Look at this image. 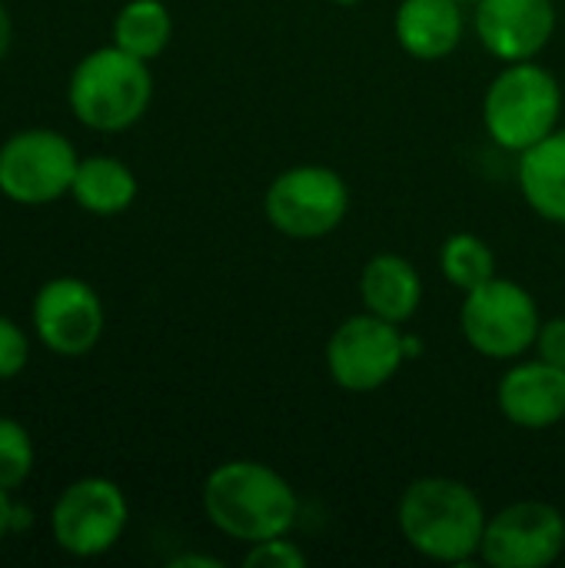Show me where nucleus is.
<instances>
[{
	"label": "nucleus",
	"instance_id": "f257e3e1",
	"mask_svg": "<svg viewBox=\"0 0 565 568\" xmlns=\"http://www.w3.org/2000/svg\"><path fill=\"white\" fill-rule=\"evenodd\" d=\"M200 499L210 526L246 546L290 536L300 516L296 489L256 459H226L210 469Z\"/></svg>",
	"mask_w": 565,
	"mask_h": 568
},
{
	"label": "nucleus",
	"instance_id": "f03ea898",
	"mask_svg": "<svg viewBox=\"0 0 565 568\" xmlns=\"http://www.w3.org/2000/svg\"><path fill=\"white\" fill-rule=\"evenodd\" d=\"M486 523L490 516L483 499L450 476H423L410 483L396 506V526L410 549L450 566H463L480 556Z\"/></svg>",
	"mask_w": 565,
	"mask_h": 568
},
{
	"label": "nucleus",
	"instance_id": "7ed1b4c3",
	"mask_svg": "<svg viewBox=\"0 0 565 568\" xmlns=\"http://www.w3.org/2000/svg\"><path fill=\"white\" fill-rule=\"evenodd\" d=\"M153 100L150 63L120 50L97 47L77 60L67 80V103L77 123L97 133H123L137 126Z\"/></svg>",
	"mask_w": 565,
	"mask_h": 568
},
{
	"label": "nucleus",
	"instance_id": "20e7f679",
	"mask_svg": "<svg viewBox=\"0 0 565 568\" xmlns=\"http://www.w3.org/2000/svg\"><path fill=\"white\" fill-rule=\"evenodd\" d=\"M563 116L559 80L533 63H506L483 97V126L490 140L503 150L523 153L556 130Z\"/></svg>",
	"mask_w": 565,
	"mask_h": 568
},
{
	"label": "nucleus",
	"instance_id": "39448f33",
	"mask_svg": "<svg viewBox=\"0 0 565 568\" xmlns=\"http://www.w3.org/2000/svg\"><path fill=\"white\" fill-rule=\"evenodd\" d=\"M77 146L50 126H27L0 143V196L17 206H50L70 196Z\"/></svg>",
	"mask_w": 565,
	"mask_h": 568
},
{
	"label": "nucleus",
	"instance_id": "423d86ee",
	"mask_svg": "<svg viewBox=\"0 0 565 568\" xmlns=\"http://www.w3.org/2000/svg\"><path fill=\"white\" fill-rule=\"evenodd\" d=\"M127 493L107 476H83L60 489L50 506V536L73 559L107 556L127 532Z\"/></svg>",
	"mask_w": 565,
	"mask_h": 568
},
{
	"label": "nucleus",
	"instance_id": "0eeeda50",
	"mask_svg": "<svg viewBox=\"0 0 565 568\" xmlns=\"http://www.w3.org/2000/svg\"><path fill=\"white\" fill-rule=\"evenodd\" d=\"M460 326L466 343L490 359H519L536 346L539 306L526 286L516 280L493 276L490 283L466 293L460 306Z\"/></svg>",
	"mask_w": 565,
	"mask_h": 568
},
{
	"label": "nucleus",
	"instance_id": "6e6552de",
	"mask_svg": "<svg viewBox=\"0 0 565 568\" xmlns=\"http://www.w3.org/2000/svg\"><path fill=\"white\" fill-rule=\"evenodd\" d=\"M270 226L290 240H320L350 213V186L333 166L300 163L283 170L263 196Z\"/></svg>",
	"mask_w": 565,
	"mask_h": 568
},
{
	"label": "nucleus",
	"instance_id": "1a4fd4ad",
	"mask_svg": "<svg viewBox=\"0 0 565 568\" xmlns=\"http://www.w3.org/2000/svg\"><path fill=\"white\" fill-rule=\"evenodd\" d=\"M30 329L47 353L60 359H80L93 353L103 339L107 310L100 293L87 280L53 276L33 293Z\"/></svg>",
	"mask_w": 565,
	"mask_h": 568
},
{
	"label": "nucleus",
	"instance_id": "9d476101",
	"mask_svg": "<svg viewBox=\"0 0 565 568\" xmlns=\"http://www.w3.org/2000/svg\"><path fill=\"white\" fill-rule=\"evenodd\" d=\"M403 363H406V349H403L400 326L373 313L343 320L326 343L330 379L346 393L383 389L400 373Z\"/></svg>",
	"mask_w": 565,
	"mask_h": 568
},
{
	"label": "nucleus",
	"instance_id": "9b49d317",
	"mask_svg": "<svg viewBox=\"0 0 565 568\" xmlns=\"http://www.w3.org/2000/svg\"><path fill=\"white\" fill-rule=\"evenodd\" d=\"M565 552V516L553 503L526 499L490 516L483 562L493 568H549Z\"/></svg>",
	"mask_w": 565,
	"mask_h": 568
},
{
	"label": "nucleus",
	"instance_id": "f8f14e48",
	"mask_svg": "<svg viewBox=\"0 0 565 568\" xmlns=\"http://www.w3.org/2000/svg\"><path fill=\"white\" fill-rule=\"evenodd\" d=\"M553 33V0H476V37L503 63L536 60Z\"/></svg>",
	"mask_w": 565,
	"mask_h": 568
},
{
	"label": "nucleus",
	"instance_id": "ddd939ff",
	"mask_svg": "<svg viewBox=\"0 0 565 568\" xmlns=\"http://www.w3.org/2000/svg\"><path fill=\"white\" fill-rule=\"evenodd\" d=\"M496 406L519 429H553L565 419V369L539 356L509 366L496 386Z\"/></svg>",
	"mask_w": 565,
	"mask_h": 568
},
{
	"label": "nucleus",
	"instance_id": "4468645a",
	"mask_svg": "<svg viewBox=\"0 0 565 568\" xmlns=\"http://www.w3.org/2000/svg\"><path fill=\"white\" fill-rule=\"evenodd\" d=\"M360 296L366 313L386 323H410L423 303V280L410 260L400 253H376L360 273Z\"/></svg>",
	"mask_w": 565,
	"mask_h": 568
},
{
	"label": "nucleus",
	"instance_id": "2eb2a0df",
	"mask_svg": "<svg viewBox=\"0 0 565 568\" xmlns=\"http://www.w3.org/2000/svg\"><path fill=\"white\" fill-rule=\"evenodd\" d=\"M400 47L416 60H443L463 40L460 0H403L393 20Z\"/></svg>",
	"mask_w": 565,
	"mask_h": 568
},
{
	"label": "nucleus",
	"instance_id": "dca6fc26",
	"mask_svg": "<svg viewBox=\"0 0 565 568\" xmlns=\"http://www.w3.org/2000/svg\"><path fill=\"white\" fill-rule=\"evenodd\" d=\"M516 180L536 216L565 226V126L519 153Z\"/></svg>",
	"mask_w": 565,
	"mask_h": 568
},
{
	"label": "nucleus",
	"instance_id": "f3484780",
	"mask_svg": "<svg viewBox=\"0 0 565 568\" xmlns=\"http://www.w3.org/2000/svg\"><path fill=\"white\" fill-rule=\"evenodd\" d=\"M137 176L133 170L120 160V156H80L73 186H70V200L93 216H117L123 210L133 206L137 200Z\"/></svg>",
	"mask_w": 565,
	"mask_h": 568
},
{
	"label": "nucleus",
	"instance_id": "a211bd4d",
	"mask_svg": "<svg viewBox=\"0 0 565 568\" xmlns=\"http://www.w3.org/2000/svg\"><path fill=\"white\" fill-rule=\"evenodd\" d=\"M110 37V43L150 63L173 40V13L163 0H127L113 17Z\"/></svg>",
	"mask_w": 565,
	"mask_h": 568
},
{
	"label": "nucleus",
	"instance_id": "6ab92c4d",
	"mask_svg": "<svg viewBox=\"0 0 565 568\" xmlns=\"http://www.w3.org/2000/svg\"><path fill=\"white\" fill-rule=\"evenodd\" d=\"M440 270L450 286L470 293L496 276V256L476 233H453L440 250Z\"/></svg>",
	"mask_w": 565,
	"mask_h": 568
},
{
	"label": "nucleus",
	"instance_id": "aec40b11",
	"mask_svg": "<svg viewBox=\"0 0 565 568\" xmlns=\"http://www.w3.org/2000/svg\"><path fill=\"white\" fill-rule=\"evenodd\" d=\"M37 463V446L33 436L23 423L13 416H0V489L17 493Z\"/></svg>",
	"mask_w": 565,
	"mask_h": 568
},
{
	"label": "nucleus",
	"instance_id": "412c9836",
	"mask_svg": "<svg viewBox=\"0 0 565 568\" xmlns=\"http://www.w3.org/2000/svg\"><path fill=\"white\" fill-rule=\"evenodd\" d=\"M30 363V336L27 329L0 313V383L17 379Z\"/></svg>",
	"mask_w": 565,
	"mask_h": 568
},
{
	"label": "nucleus",
	"instance_id": "4be33fe9",
	"mask_svg": "<svg viewBox=\"0 0 565 568\" xmlns=\"http://www.w3.org/2000/svg\"><path fill=\"white\" fill-rule=\"evenodd\" d=\"M306 562H310L306 552L296 542H290L286 536L253 542L243 556L246 568H306Z\"/></svg>",
	"mask_w": 565,
	"mask_h": 568
},
{
	"label": "nucleus",
	"instance_id": "5701e85b",
	"mask_svg": "<svg viewBox=\"0 0 565 568\" xmlns=\"http://www.w3.org/2000/svg\"><path fill=\"white\" fill-rule=\"evenodd\" d=\"M536 353H539V359H546V363L565 369V316H556V320H549V323L539 326Z\"/></svg>",
	"mask_w": 565,
	"mask_h": 568
},
{
	"label": "nucleus",
	"instance_id": "b1692460",
	"mask_svg": "<svg viewBox=\"0 0 565 568\" xmlns=\"http://www.w3.org/2000/svg\"><path fill=\"white\" fill-rule=\"evenodd\" d=\"M13 509H17L13 493L0 489V546H3V542H7V536L13 532Z\"/></svg>",
	"mask_w": 565,
	"mask_h": 568
},
{
	"label": "nucleus",
	"instance_id": "393cba45",
	"mask_svg": "<svg viewBox=\"0 0 565 568\" xmlns=\"http://www.w3.org/2000/svg\"><path fill=\"white\" fill-rule=\"evenodd\" d=\"M10 43H13V17H10L7 3L0 0V63H3L7 53H10Z\"/></svg>",
	"mask_w": 565,
	"mask_h": 568
},
{
	"label": "nucleus",
	"instance_id": "a878e982",
	"mask_svg": "<svg viewBox=\"0 0 565 568\" xmlns=\"http://www.w3.org/2000/svg\"><path fill=\"white\" fill-rule=\"evenodd\" d=\"M223 562L213 559V556H176L170 568H220Z\"/></svg>",
	"mask_w": 565,
	"mask_h": 568
},
{
	"label": "nucleus",
	"instance_id": "bb28decb",
	"mask_svg": "<svg viewBox=\"0 0 565 568\" xmlns=\"http://www.w3.org/2000/svg\"><path fill=\"white\" fill-rule=\"evenodd\" d=\"M403 349H406V359H416V356L423 353V339H420V336L403 333Z\"/></svg>",
	"mask_w": 565,
	"mask_h": 568
},
{
	"label": "nucleus",
	"instance_id": "cd10ccee",
	"mask_svg": "<svg viewBox=\"0 0 565 568\" xmlns=\"http://www.w3.org/2000/svg\"><path fill=\"white\" fill-rule=\"evenodd\" d=\"M333 3H340V7H356V3H363V0H333Z\"/></svg>",
	"mask_w": 565,
	"mask_h": 568
},
{
	"label": "nucleus",
	"instance_id": "c85d7f7f",
	"mask_svg": "<svg viewBox=\"0 0 565 568\" xmlns=\"http://www.w3.org/2000/svg\"><path fill=\"white\" fill-rule=\"evenodd\" d=\"M460 3H470V0H460ZM473 3H476V0H473Z\"/></svg>",
	"mask_w": 565,
	"mask_h": 568
}]
</instances>
